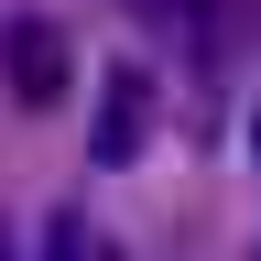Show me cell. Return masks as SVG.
<instances>
[{
    "instance_id": "6da1fadb",
    "label": "cell",
    "mask_w": 261,
    "mask_h": 261,
    "mask_svg": "<svg viewBox=\"0 0 261 261\" xmlns=\"http://www.w3.org/2000/svg\"><path fill=\"white\" fill-rule=\"evenodd\" d=\"M65 76H76V55H65V33L44 11H11V22H0V87H11L22 109H55Z\"/></svg>"
},
{
    "instance_id": "7a4b0ae2",
    "label": "cell",
    "mask_w": 261,
    "mask_h": 261,
    "mask_svg": "<svg viewBox=\"0 0 261 261\" xmlns=\"http://www.w3.org/2000/svg\"><path fill=\"white\" fill-rule=\"evenodd\" d=\"M142 142H152V76H120L98 87V130H87V163L98 174H120V163H142Z\"/></svg>"
},
{
    "instance_id": "3957f363",
    "label": "cell",
    "mask_w": 261,
    "mask_h": 261,
    "mask_svg": "<svg viewBox=\"0 0 261 261\" xmlns=\"http://www.w3.org/2000/svg\"><path fill=\"white\" fill-rule=\"evenodd\" d=\"M185 33H196V55H207V65H228V55H250L261 11H250V0H196V11H185Z\"/></svg>"
},
{
    "instance_id": "277c9868",
    "label": "cell",
    "mask_w": 261,
    "mask_h": 261,
    "mask_svg": "<svg viewBox=\"0 0 261 261\" xmlns=\"http://www.w3.org/2000/svg\"><path fill=\"white\" fill-rule=\"evenodd\" d=\"M44 261H98V228H87L76 207H55V218H44Z\"/></svg>"
},
{
    "instance_id": "5b68a950",
    "label": "cell",
    "mask_w": 261,
    "mask_h": 261,
    "mask_svg": "<svg viewBox=\"0 0 261 261\" xmlns=\"http://www.w3.org/2000/svg\"><path fill=\"white\" fill-rule=\"evenodd\" d=\"M130 11H163V22H185V11H196V0H130Z\"/></svg>"
},
{
    "instance_id": "8992f818",
    "label": "cell",
    "mask_w": 261,
    "mask_h": 261,
    "mask_svg": "<svg viewBox=\"0 0 261 261\" xmlns=\"http://www.w3.org/2000/svg\"><path fill=\"white\" fill-rule=\"evenodd\" d=\"M0 261H11V228H0Z\"/></svg>"
},
{
    "instance_id": "52a82bcc",
    "label": "cell",
    "mask_w": 261,
    "mask_h": 261,
    "mask_svg": "<svg viewBox=\"0 0 261 261\" xmlns=\"http://www.w3.org/2000/svg\"><path fill=\"white\" fill-rule=\"evenodd\" d=\"M250 142H261V120H250Z\"/></svg>"
}]
</instances>
